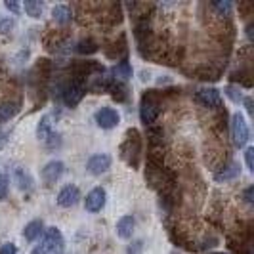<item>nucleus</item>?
<instances>
[{"mask_svg":"<svg viewBox=\"0 0 254 254\" xmlns=\"http://www.w3.org/2000/svg\"><path fill=\"white\" fill-rule=\"evenodd\" d=\"M52 134V123H50V115H44L40 121H38V125H37V138L38 140H48Z\"/></svg>","mask_w":254,"mask_h":254,"instance_id":"19","label":"nucleus"},{"mask_svg":"<svg viewBox=\"0 0 254 254\" xmlns=\"http://www.w3.org/2000/svg\"><path fill=\"white\" fill-rule=\"evenodd\" d=\"M73 73H75V78H86V76H92L96 73H103V67L96 62H78V64L73 65Z\"/></svg>","mask_w":254,"mask_h":254,"instance_id":"12","label":"nucleus"},{"mask_svg":"<svg viewBox=\"0 0 254 254\" xmlns=\"http://www.w3.org/2000/svg\"><path fill=\"white\" fill-rule=\"evenodd\" d=\"M17 111H19L17 103H13V102L0 103V123H6V121L13 119V117L17 115Z\"/></svg>","mask_w":254,"mask_h":254,"instance_id":"21","label":"nucleus"},{"mask_svg":"<svg viewBox=\"0 0 254 254\" xmlns=\"http://www.w3.org/2000/svg\"><path fill=\"white\" fill-rule=\"evenodd\" d=\"M107 92L113 96V100H117V102H127L128 88L125 86V82H121V80L113 78V82H111V86H109V90H107Z\"/></svg>","mask_w":254,"mask_h":254,"instance_id":"18","label":"nucleus"},{"mask_svg":"<svg viewBox=\"0 0 254 254\" xmlns=\"http://www.w3.org/2000/svg\"><path fill=\"white\" fill-rule=\"evenodd\" d=\"M58 204L64 208H71L80 201V190L76 186H65L64 190L58 193Z\"/></svg>","mask_w":254,"mask_h":254,"instance_id":"11","label":"nucleus"},{"mask_svg":"<svg viewBox=\"0 0 254 254\" xmlns=\"http://www.w3.org/2000/svg\"><path fill=\"white\" fill-rule=\"evenodd\" d=\"M0 254H17V247L13 243H6L0 247Z\"/></svg>","mask_w":254,"mask_h":254,"instance_id":"30","label":"nucleus"},{"mask_svg":"<svg viewBox=\"0 0 254 254\" xmlns=\"http://www.w3.org/2000/svg\"><path fill=\"white\" fill-rule=\"evenodd\" d=\"M159 117V94L157 90H147L140 103V119L145 127H153Z\"/></svg>","mask_w":254,"mask_h":254,"instance_id":"3","label":"nucleus"},{"mask_svg":"<svg viewBox=\"0 0 254 254\" xmlns=\"http://www.w3.org/2000/svg\"><path fill=\"white\" fill-rule=\"evenodd\" d=\"M94 119H96V125L100 128H103V130H111V128H115L121 123V115L113 107H102V109H98L96 115H94Z\"/></svg>","mask_w":254,"mask_h":254,"instance_id":"6","label":"nucleus"},{"mask_svg":"<svg viewBox=\"0 0 254 254\" xmlns=\"http://www.w3.org/2000/svg\"><path fill=\"white\" fill-rule=\"evenodd\" d=\"M23 10L29 17H33V19H38V17H42V12H44V4L42 2H35V0H27L25 4H23Z\"/></svg>","mask_w":254,"mask_h":254,"instance_id":"22","label":"nucleus"},{"mask_svg":"<svg viewBox=\"0 0 254 254\" xmlns=\"http://www.w3.org/2000/svg\"><path fill=\"white\" fill-rule=\"evenodd\" d=\"M4 6H6L10 12L19 13V4H17V2H13V0H6V2H4Z\"/></svg>","mask_w":254,"mask_h":254,"instance_id":"31","label":"nucleus"},{"mask_svg":"<svg viewBox=\"0 0 254 254\" xmlns=\"http://www.w3.org/2000/svg\"><path fill=\"white\" fill-rule=\"evenodd\" d=\"M13 180H15L17 188L21 191H27L33 188V178H31V174L27 172L25 168H21V166H17V168L13 170Z\"/></svg>","mask_w":254,"mask_h":254,"instance_id":"17","label":"nucleus"},{"mask_svg":"<svg viewBox=\"0 0 254 254\" xmlns=\"http://www.w3.org/2000/svg\"><path fill=\"white\" fill-rule=\"evenodd\" d=\"M253 191H254V188L251 186V188H247V191H245V201L247 203H253L254 199H253Z\"/></svg>","mask_w":254,"mask_h":254,"instance_id":"34","label":"nucleus"},{"mask_svg":"<svg viewBox=\"0 0 254 254\" xmlns=\"http://www.w3.org/2000/svg\"><path fill=\"white\" fill-rule=\"evenodd\" d=\"M195 98L203 107H210V109L222 107V96H220V92L216 88H201Z\"/></svg>","mask_w":254,"mask_h":254,"instance_id":"10","label":"nucleus"},{"mask_svg":"<svg viewBox=\"0 0 254 254\" xmlns=\"http://www.w3.org/2000/svg\"><path fill=\"white\" fill-rule=\"evenodd\" d=\"M231 138H233V143L237 147H245L247 141L251 140V130H249V125L241 113L231 115Z\"/></svg>","mask_w":254,"mask_h":254,"instance_id":"5","label":"nucleus"},{"mask_svg":"<svg viewBox=\"0 0 254 254\" xmlns=\"http://www.w3.org/2000/svg\"><path fill=\"white\" fill-rule=\"evenodd\" d=\"M64 103L67 107H75L86 94V82L84 78H71L64 86Z\"/></svg>","mask_w":254,"mask_h":254,"instance_id":"4","label":"nucleus"},{"mask_svg":"<svg viewBox=\"0 0 254 254\" xmlns=\"http://www.w3.org/2000/svg\"><path fill=\"white\" fill-rule=\"evenodd\" d=\"M111 168V157L107 153H96L92 155L86 163V170L94 176H102Z\"/></svg>","mask_w":254,"mask_h":254,"instance_id":"7","label":"nucleus"},{"mask_svg":"<svg viewBox=\"0 0 254 254\" xmlns=\"http://www.w3.org/2000/svg\"><path fill=\"white\" fill-rule=\"evenodd\" d=\"M8 190H10V180L6 174H0V201L8 197Z\"/></svg>","mask_w":254,"mask_h":254,"instance_id":"27","label":"nucleus"},{"mask_svg":"<svg viewBox=\"0 0 254 254\" xmlns=\"http://www.w3.org/2000/svg\"><path fill=\"white\" fill-rule=\"evenodd\" d=\"M141 249H143V243L141 241H136L130 249H128V254H140Z\"/></svg>","mask_w":254,"mask_h":254,"instance_id":"32","label":"nucleus"},{"mask_svg":"<svg viewBox=\"0 0 254 254\" xmlns=\"http://www.w3.org/2000/svg\"><path fill=\"white\" fill-rule=\"evenodd\" d=\"M44 231V222L42 220H33V222H29L23 229V237H25V241L33 243L35 239L40 237V233Z\"/></svg>","mask_w":254,"mask_h":254,"instance_id":"16","label":"nucleus"},{"mask_svg":"<svg viewBox=\"0 0 254 254\" xmlns=\"http://www.w3.org/2000/svg\"><path fill=\"white\" fill-rule=\"evenodd\" d=\"M140 153H141V136L136 128H130L125 136V141L121 145V157L123 161L130 165L132 168H138L140 165Z\"/></svg>","mask_w":254,"mask_h":254,"instance_id":"1","label":"nucleus"},{"mask_svg":"<svg viewBox=\"0 0 254 254\" xmlns=\"http://www.w3.org/2000/svg\"><path fill=\"white\" fill-rule=\"evenodd\" d=\"M218 254H224V253H218Z\"/></svg>","mask_w":254,"mask_h":254,"instance_id":"36","label":"nucleus"},{"mask_svg":"<svg viewBox=\"0 0 254 254\" xmlns=\"http://www.w3.org/2000/svg\"><path fill=\"white\" fill-rule=\"evenodd\" d=\"M247 35H249V38H253V25L247 27Z\"/></svg>","mask_w":254,"mask_h":254,"instance_id":"35","label":"nucleus"},{"mask_svg":"<svg viewBox=\"0 0 254 254\" xmlns=\"http://www.w3.org/2000/svg\"><path fill=\"white\" fill-rule=\"evenodd\" d=\"M214 8H216L222 15H229V13H231V8H233V4L228 2V0H224V2H214Z\"/></svg>","mask_w":254,"mask_h":254,"instance_id":"29","label":"nucleus"},{"mask_svg":"<svg viewBox=\"0 0 254 254\" xmlns=\"http://www.w3.org/2000/svg\"><path fill=\"white\" fill-rule=\"evenodd\" d=\"M245 165L249 168V172H254V147L245 149Z\"/></svg>","mask_w":254,"mask_h":254,"instance_id":"28","label":"nucleus"},{"mask_svg":"<svg viewBox=\"0 0 254 254\" xmlns=\"http://www.w3.org/2000/svg\"><path fill=\"white\" fill-rule=\"evenodd\" d=\"M107 203V191L103 188H94L84 199V208L88 212H100Z\"/></svg>","mask_w":254,"mask_h":254,"instance_id":"8","label":"nucleus"},{"mask_svg":"<svg viewBox=\"0 0 254 254\" xmlns=\"http://www.w3.org/2000/svg\"><path fill=\"white\" fill-rule=\"evenodd\" d=\"M52 17H54V21H56V23H60V25H67V23L73 19V12H71V8H69V6H65V4H58V6H54V8H52Z\"/></svg>","mask_w":254,"mask_h":254,"instance_id":"15","label":"nucleus"},{"mask_svg":"<svg viewBox=\"0 0 254 254\" xmlns=\"http://www.w3.org/2000/svg\"><path fill=\"white\" fill-rule=\"evenodd\" d=\"M64 251V235L58 228L44 229L42 239L37 247L31 251V254H60Z\"/></svg>","mask_w":254,"mask_h":254,"instance_id":"2","label":"nucleus"},{"mask_svg":"<svg viewBox=\"0 0 254 254\" xmlns=\"http://www.w3.org/2000/svg\"><path fill=\"white\" fill-rule=\"evenodd\" d=\"M243 102H245V107H247V111H249V115H254V109H253V98H243Z\"/></svg>","mask_w":254,"mask_h":254,"instance_id":"33","label":"nucleus"},{"mask_svg":"<svg viewBox=\"0 0 254 254\" xmlns=\"http://www.w3.org/2000/svg\"><path fill=\"white\" fill-rule=\"evenodd\" d=\"M13 25H15V23H13L12 17H8V15H0V33H2V35L12 33Z\"/></svg>","mask_w":254,"mask_h":254,"instance_id":"25","label":"nucleus"},{"mask_svg":"<svg viewBox=\"0 0 254 254\" xmlns=\"http://www.w3.org/2000/svg\"><path fill=\"white\" fill-rule=\"evenodd\" d=\"M147 136H149V141H151L153 145L163 143V128L149 127V130H147Z\"/></svg>","mask_w":254,"mask_h":254,"instance_id":"24","label":"nucleus"},{"mask_svg":"<svg viewBox=\"0 0 254 254\" xmlns=\"http://www.w3.org/2000/svg\"><path fill=\"white\" fill-rule=\"evenodd\" d=\"M115 75H117V80L119 78H123V80L132 78V67H130V64H128L127 60H123L121 64L115 67Z\"/></svg>","mask_w":254,"mask_h":254,"instance_id":"23","label":"nucleus"},{"mask_svg":"<svg viewBox=\"0 0 254 254\" xmlns=\"http://www.w3.org/2000/svg\"><path fill=\"white\" fill-rule=\"evenodd\" d=\"M239 174H241V166L237 163H228L214 174V180L216 182H229V180H235Z\"/></svg>","mask_w":254,"mask_h":254,"instance_id":"13","label":"nucleus"},{"mask_svg":"<svg viewBox=\"0 0 254 254\" xmlns=\"http://www.w3.org/2000/svg\"><path fill=\"white\" fill-rule=\"evenodd\" d=\"M226 96H228L233 103L243 102V94H241V88H239V86H228V88H226Z\"/></svg>","mask_w":254,"mask_h":254,"instance_id":"26","label":"nucleus"},{"mask_svg":"<svg viewBox=\"0 0 254 254\" xmlns=\"http://www.w3.org/2000/svg\"><path fill=\"white\" fill-rule=\"evenodd\" d=\"M98 50H100V44H98L94 38H82V40H78V44H76V52H78L80 56H90V54H96Z\"/></svg>","mask_w":254,"mask_h":254,"instance_id":"20","label":"nucleus"},{"mask_svg":"<svg viewBox=\"0 0 254 254\" xmlns=\"http://www.w3.org/2000/svg\"><path fill=\"white\" fill-rule=\"evenodd\" d=\"M65 174V165L62 161H50V163H46L44 168L40 170V178L44 184H56L58 180L62 178Z\"/></svg>","mask_w":254,"mask_h":254,"instance_id":"9","label":"nucleus"},{"mask_svg":"<svg viewBox=\"0 0 254 254\" xmlns=\"http://www.w3.org/2000/svg\"><path fill=\"white\" fill-rule=\"evenodd\" d=\"M134 226H136V220L134 216H123L119 222H117V235L121 237V239H130L132 237V233H134Z\"/></svg>","mask_w":254,"mask_h":254,"instance_id":"14","label":"nucleus"}]
</instances>
